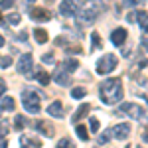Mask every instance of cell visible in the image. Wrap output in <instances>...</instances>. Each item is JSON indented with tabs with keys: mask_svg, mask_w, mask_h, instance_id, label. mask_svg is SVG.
<instances>
[{
	"mask_svg": "<svg viewBox=\"0 0 148 148\" xmlns=\"http://www.w3.org/2000/svg\"><path fill=\"white\" fill-rule=\"evenodd\" d=\"M123 81L119 79V77H113V79H105L101 83V87H99V97H101V101L105 105H116V103H121L123 99Z\"/></svg>",
	"mask_w": 148,
	"mask_h": 148,
	"instance_id": "6da1fadb",
	"label": "cell"
},
{
	"mask_svg": "<svg viewBox=\"0 0 148 148\" xmlns=\"http://www.w3.org/2000/svg\"><path fill=\"white\" fill-rule=\"evenodd\" d=\"M105 12V2L103 0H87L85 6L75 12V20L79 26H91L99 16Z\"/></svg>",
	"mask_w": 148,
	"mask_h": 148,
	"instance_id": "7a4b0ae2",
	"label": "cell"
},
{
	"mask_svg": "<svg viewBox=\"0 0 148 148\" xmlns=\"http://www.w3.org/2000/svg\"><path fill=\"white\" fill-rule=\"evenodd\" d=\"M42 99H44V93H40V91H36V89H32V87H26L22 91V107H24V111L26 113H30V114H38L40 111H42Z\"/></svg>",
	"mask_w": 148,
	"mask_h": 148,
	"instance_id": "3957f363",
	"label": "cell"
},
{
	"mask_svg": "<svg viewBox=\"0 0 148 148\" xmlns=\"http://www.w3.org/2000/svg\"><path fill=\"white\" fill-rule=\"evenodd\" d=\"M116 56H113V53H105V56L97 61V73L99 75H107V73H111L114 67H116Z\"/></svg>",
	"mask_w": 148,
	"mask_h": 148,
	"instance_id": "277c9868",
	"label": "cell"
},
{
	"mask_svg": "<svg viewBox=\"0 0 148 148\" xmlns=\"http://www.w3.org/2000/svg\"><path fill=\"white\" fill-rule=\"evenodd\" d=\"M121 111L128 114L132 121H142L144 119V109L136 103H121Z\"/></svg>",
	"mask_w": 148,
	"mask_h": 148,
	"instance_id": "5b68a950",
	"label": "cell"
},
{
	"mask_svg": "<svg viewBox=\"0 0 148 148\" xmlns=\"http://www.w3.org/2000/svg\"><path fill=\"white\" fill-rule=\"evenodd\" d=\"M81 8V0H61V4H59V14L61 16H65V18H71V16H75V12Z\"/></svg>",
	"mask_w": 148,
	"mask_h": 148,
	"instance_id": "8992f818",
	"label": "cell"
},
{
	"mask_svg": "<svg viewBox=\"0 0 148 148\" xmlns=\"http://www.w3.org/2000/svg\"><path fill=\"white\" fill-rule=\"evenodd\" d=\"M130 125L128 123H119V125L113 126V130H111V134H113L116 140H126V138L130 136Z\"/></svg>",
	"mask_w": 148,
	"mask_h": 148,
	"instance_id": "52a82bcc",
	"label": "cell"
},
{
	"mask_svg": "<svg viewBox=\"0 0 148 148\" xmlns=\"http://www.w3.org/2000/svg\"><path fill=\"white\" fill-rule=\"evenodd\" d=\"M32 65H34L32 56H30V53H24V56L18 59L16 69H18V73H22V75H30V73H32Z\"/></svg>",
	"mask_w": 148,
	"mask_h": 148,
	"instance_id": "ba28073f",
	"label": "cell"
},
{
	"mask_svg": "<svg viewBox=\"0 0 148 148\" xmlns=\"http://www.w3.org/2000/svg\"><path fill=\"white\" fill-rule=\"evenodd\" d=\"M51 79L56 81L57 85H61V87H69L71 85V73L65 71V69H61V67H57V71L51 75Z\"/></svg>",
	"mask_w": 148,
	"mask_h": 148,
	"instance_id": "9c48e42d",
	"label": "cell"
},
{
	"mask_svg": "<svg viewBox=\"0 0 148 148\" xmlns=\"http://www.w3.org/2000/svg\"><path fill=\"white\" fill-rule=\"evenodd\" d=\"M47 114L53 116V119H63V114H65L63 103H61V101H53L49 107H47Z\"/></svg>",
	"mask_w": 148,
	"mask_h": 148,
	"instance_id": "30bf717a",
	"label": "cell"
},
{
	"mask_svg": "<svg viewBox=\"0 0 148 148\" xmlns=\"http://www.w3.org/2000/svg\"><path fill=\"white\" fill-rule=\"evenodd\" d=\"M126 36H128V32H126L125 28H116V30H113V34H111V42H113L116 47H121L125 44Z\"/></svg>",
	"mask_w": 148,
	"mask_h": 148,
	"instance_id": "8fae6325",
	"label": "cell"
},
{
	"mask_svg": "<svg viewBox=\"0 0 148 148\" xmlns=\"http://www.w3.org/2000/svg\"><path fill=\"white\" fill-rule=\"evenodd\" d=\"M30 16L34 18L36 22H47L49 20V14L46 10H42V8H32L30 10Z\"/></svg>",
	"mask_w": 148,
	"mask_h": 148,
	"instance_id": "7c38bea8",
	"label": "cell"
},
{
	"mask_svg": "<svg viewBox=\"0 0 148 148\" xmlns=\"http://www.w3.org/2000/svg\"><path fill=\"white\" fill-rule=\"evenodd\" d=\"M20 144H22V148H40L42 146V142L32 136H22L20 138Z\"/></svg>",
	"mask_w": 148,
	"mask_h": 148,
	"instance_id": "4fadbf2b",
	"label": "cell"
},
{
	"mask_svg": "<svg viewBox=\"0 0 148 148\" xmlns=\"http://www.w3.org/2000/svg\"><path fill=\"white\" fill-rule=\"evenodd\" d=\"M28 77H36V79H38V83H42V85H47V83L51 81V77L47 75V73L44 71V69H38L36 73H30Z\"/></svg>",
	"mask_w": 148,
	"mask_h": 148,
	"instance_id": "5bb4252c",
	"label": "cell"
},
{
	"mask_svg": "<svg viewBox=\"0 0 148 148\" xmlns=\"http://www.w3.org/2000/svg\"><path fill=\"white\" fill-rule=\"evenodd\" d=\"M59 67L65 69V71H69V73H73L75 69L79 67V61H77V59H73V57H69V59H65V61H63Z\"/></svg>",
	"mask_w": 148,
	"mask_h": 148,
	"instance_id": "9a60e30c",
	"label": "cell"
},
{
	"mask_svg": "<svg viewBox=\"0 0 148 148\" xmlns=\"http://www.w3.org/2000/svg\"><path fill=\"white\" fill-rule=\"evenodd\" d=\"M89 111H91V105H81L79 109L73 113V121H75V123H77V121H81L83 116H87V114H89Z\"/></svg>",
	"mask_w": 148,
	"mask_h": 148,
	"instance_id": "2e32d148",
	"label": "cell"
},
{
	"mask_svg": "<svg viewBox=\"0 0 148 148\" xmlns=\"http://www.w3.org/2000/svg\"><path fill=\"white\" fill-rule=\"evenodd\" d=\"M34 38L38 44H47V32L42 30V28H36L34 30Z\"/></svg>",
	"mask_w": 148,
	"mask_h": 148,
	"instance_id": "e0dca14e",
	"label": "cell"
},
{
	"mask_svg": "<svg viewBox=\"0 0 148 148\" xmlns=\"http://www.w3.org/2000/svg\"><path fill=\"white\" fill-rule=\"evenodd\" d=\"M14 107H16L14 97H4L2 99V111H14Z\"/></svg>",
	"mask_w": 148,
	"mask_h": 148,
	"instance_id": "ac0fdd59",
	"label": "cell"
},
{
	"mask_svg": "<svg viewBox=\"0 0 148 148\" xmlns=\"http://www.w3.org/2000/svg\"><path fill=\"white\" fill-rule=\"evenodd\" d=\"M71 99H83L85 95H87V89H83V87H75V89H71Z\"/></svg>",
	"mask_w": 148,
	"mask_h": 148,
	"instance_id": "d6986e66",
	"label": "cell"
},
{
	"mask_svg": "<svg viewBox=\"0 0 148 148\" xmlns=\"http://www.w3.org/2000/svg\"><path fill=\"white\" fill-rule=\"evenodd\" d=\"M75 132H77V136H79L81 140H87V138H89V130H87V126H83V125H77Z\"/></svg>",
	"mask_w": 148,
	"mask_h": 148,
	"instance_id": "ffe728a7",
	"label": "cell"
},
{
	"mask_svg": "<svg viewBox=\"0 0 148 148\" xmlns=\"http://www.w3.org/2000/svg\"><path fill=\"white\" fill-rule=\"evenodd\" d=\"M57 148H75V144H73V140L67 136H63L59 142H57Z\"/></svg>",
	"mask_w": 148,
	"mask_h": 148,
	"instance_id": "44dd1931",
	"label": "cell"
},
{
	"mask_svg": "<svg viewBox=\"0 0 148 148\" xmlns=\"http://www.w3.org/2000/svg\"><path fill=\"white\" fill-rule=\"evenodd\" d=\"M6 24H10V26H18V24H20V14H18V12L10 14V16L6 18Z\"/></svg>",
	"mask_w": 148,
	"mask_h": 148,
	"instance_id": "7402d4cb",
	"label": "cell"
},
{
	"mask_svg": "<svg viewBox=\"0 0 148 148\" xmlns=\"http://www.w3.org/2000/svg\"><path fill=\"white\" fill-rule=\"evenodd\" d=\"M24 125H26L24 116H22V114H16V119H14V128H16V130H22Z\"/></svg>",
	"mask_w": 148,
	"mask_h": 148,
	"instance_id": "603a6c76",
	"label": "cell"
},
{
	"mask_svg": "<svg viewBox=\"0 0 148 148\" xmlns=\"http://www.w3.org/2000/svg\"><path fill=\"white\" fill-rule=\"evenodd\" d=\"M99 119H95V116H93V119H89V130H91V132H99Z\"/></svg>",
	"mask_w": 148,
	"mask_h": 148,
	"instance_id": "cb8c5ba5",
	"label": "cell"
},
{
	"mask_svg": "<svg viewBox=\"0 0 148 148\" xmlns=\"http://www.w3.org/2000/svg\"><path fill=\"white\" fill-rule=\"evenodd\" d=\"M138 4H140V0H123V2H121L123 8H136Z\"/></svg>",
	"mask_w": 148,
	"mask_h": 148,
	"instance_id": "d4e9b609",
	"label": "cell"
},
{
	"mask_svg": "<svg viewBox=\"0 0 148 148\" xmlns=\"http://www.w3.org/2000/svg\"><path fill=\"white\" fill-rule=\"evenodd\" d=\"M91 42H93L91 49H97V47H101V38H99V34H97V32H93V34H91Z\"/></svg>",
	"mask_w": 148,
	"mask_h": 148,
	"instance_id": "484cf974",
	"label": "cell"
},
{
	"mask_svg": "<svg viewBox=\"0 0 148 148\" xmlns=\"http://www.w3.org/2000/svg\"><path fill=\"white\" fill-rule=\"evenodd\" d=\"M8 130H10V125H8L6 121H0V138L6 136V134H8Z\"/></svg>",
	"mask_w": 148,
	"mask_h": 148,
	"instance_id": "4316f807",
	"label": "cell"
},
{
	"mask_svg": "<svg viewBox=\"0 0 148 148\" xmlns=\"http://www.w3.org/2000/svg\"><path fill=\"white\" fill-rule=\"evenodd\" d=\"M12 6H14V0H2V2H0V12L8 10V8H12Z\"/></svg>",
	"mask_w": 148,
	"mask_h": 148,
	"instance_id": "83f0119b",
	"label": "cell"
},
{
	"mask_svg": "<svg viewBox=\"0 0 148 148\" xmlns=\"http://www.w3.org/2000/svg\"><path fill=\"white\" fill-rule=\"evenodd\" d=\"M42 61H44V63H47V65H53V63H56V59H53V53H46V56L42 57Z\"/></svg>",
	"mask_w": 148,
	"mask_h": 148,
	"instance_id": "f1b7e54d",
	"label": "cell"
},
{
	"mask_svg": "<svg viewBox=\"0 0 148 148\" xmlns=\"http://www.w3.org/2000/svg\"><path fill=\"white\" fill-rule=\"evenodd\" d=\"M10 65H12V57H2V59H0V67L2 69L10 67Z\"/></svg>",
	"mask_w": 148,
	"mask_h": 148,
	"instance_id": "f546056e",
	"label": "cell"
},
{
	"mask_svg": "<svg viewBox=\"0 0 148 148\" xmlns=\"http://www.w3.org/2000/svg\"><path fill=\"white\" fill-rule=\"evenodd\" d=\"M56 46H67V38H63V36H59V38H56Z\"/></svg>",
	"mask_w": 148,
	"mask_h": 148,
	"instance_id": "4dcf8cb0",
	"label": "cell"
},
{
	"mask_svg": "<svg viewBox=\"0 0 148 148\" xmlns=\"http://www.w3.org/2000/svg\"><path fill=\"white\" fill-rule=\"evenodd\" d=\"M140 28H142V32H146V34H148V16L144 18V22L140 24Z\"/></svg>",
	"mask_w": 148,
	"mask_h": 148,
	"instance_id": "1f68e13d",
	"label": "cell"
},
{
	"mask_svg": "<svg viewBox=\"0 0 148 148\" xmlns=\"http://www.w3.org/2000/svg\"><path fill=\"white\" fill-rule=\"evenodd\" d=\"M4 93H6V81L0 79V95H4Z\"/></svg>",
	"mask_w": 148,
	"mask_h": 148,
	"instance_id": "d6a6232c",
	"label": "cell"
},
{
	"mask_svg": "<svg viewBox=\"0 0 148 148\" xmlns=\"http://www.w3.org/2000/svg\"><path fill=\"white\" fill-rule=\"evenodd\" d=\"M18 40H20V42H26V40H28V32H20V34H18Z\"/></svg>",
	"mask_w": 148,
	"mask_h": 148,
	"instance_id": "836d02e7",
	"label": "cell"
},
{
	"mask_svg": "<svg viewBox=\"0 0 148 148\" xmlns=\"http://www.w3.org/2000/svg\"><path fill=\"white\" fill-rule=\"evenodd\" d=\"M8 146V140H6V136H2L0 138V148H6Z\"/></svg>",
	"mask_w": 148,
	"mask_h": 148,
	"instance_id": "e575fe53",
	"label": "cell"
},
{
	"mask_svg": "<svg viewBox=\"0 0 148 148\" xmlns=\"http://www.w3.org/2000/svg\"><path fill=\"white\" fill-rule=\"evenodd\" d=\"M4 44H6V42H4V36H2V34H0V47H2V46H4Z\"/></svg>",
	"mask_w": 148,
	"mask_h": 148,
	"instance_id": "d590c367",
	"label": "cell"
},
{
	"mask_svg": "<svg viewBox=\"0 0 148 148\" xmlns=\"http://www.w3.org/2000/svg\"><path fill=\"white\" fill-rule=\"evenodd\" d=\"M144 49H146V51H148V38H146V40H144Z\"/></svg>",
	"mask_w": 148,
	"mask_h": 148,
	"instance_id": "8d00e7d4",
	"label": "cell"
},
{
	"mask_svg": "<svg viewBox=\"0 0 148 148\" xmlns=\"http://www.w3.org/2000/svg\"><path fill=\"white\" fill-rule=\"evenodd\" d=\"M144 140H146V142H148V132H144Z\"/></svg>",
	"mask_w": 148,
	"mask_h": 148,
	"instance_id": "74e56055",
	"label": "cell"
},
{
	"mask_svg": "<svg viewBox=\"0 0 148 148\" xmlns=\"http://www.w3.org/2000/svg\"><path fill=\"white\" fill-rule=\"evenodd\" d=\"M24 2H30V4H32V2H36V0H24Z\"/></svg>",
	"mask_w": 148,
	"mask_h": 148,
	"instance_id": "f35d334b",
	"label": "cell"
},
{
	"mask_svg": "<svg viewBox=\"0 0 148 148\" xmlns=\"http://www.w3.org/2000/svg\"><path fill=\"white\" fill-rule=\"evenodd\" d=\"M126 148H132V146H130V144H128V146H126Z\"/></svg>",
	"mask_w": 148,
	"mask_h": 148,
	"instance_id": "ab89813d",
	"label": "cell"
},
{
	"mask_svg": "<svg viewBox=\"0 0 148 148\" xmlns=\"http://www.w3.org/2000/svg\"><path fill=\"white\" fill-rule=\"evenodd\" d=\"M0 97H2V95H0Z\"/></svg>",
	"mask_w": 148,
	"mask_h": 148,
	"instance_id": "60d3db41",
	"label": "cell"
}]
</instances>
